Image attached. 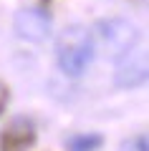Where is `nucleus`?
<instances>
[{
  "instance_id": "1",
  "label": "nucleus",
  "mask_w": 149,
  "mask_h": 151,
  "mask_svg": "<svg viewBox=\"0 0 149 151\" xmlns=\"http://www.w3.org/2000/svg\"><path fill=\"white\" fill-rule=\"evenodd\" d=\"M94 40L91 33L84 25H68L66 30H61L58 40H56V58L58 65L66 76L78 78L86 73L89 63L94 60Z\"/></svg>"
},
{
  "instance_id": "2",
  "label": "nucleus",
  "mask_w": 149,
  "mask_h": 151,
  "mask_svg": "<svg viewBox=\"0 0 149 151\" xmlns=\"http://www.w3.org/2000/svg\"><path fill=\"white\" fill-rule=\"evenodd\" d=\"M91 33V40H94V48H99L106 58L119 60L124 53L134 48V43L139 40V30L134 23L124 20V18H104L94 25Z\"/></svg>"
},
{
  "instance_id": "3",
  "label": "nucleus",
  "mask_w": 149,
  "mask_h": 151,
  "mask_svg": "<svg viewBox=\"0 0 149 151\" xmlns=\"http://www.w3.org/2000/svg\"><path fill=\"white\" fill-rule=\"evenodd\" d=\"M13 30L25 43H43L51 35V15L43 8H20L13 15Z\"/></svg>"
},
{
  "instance_id": "4",
  "label": "nucleus",
  "mask_w": 149,
  "mask_h": 151,
  "mask_svg": "<svg viewBox=\"0 0 149 151\" xmlns=\"http://www.w3.org/2000/svg\"><path fill=\"white\" fill-rule=\"evenodd\" d=\"M36 126L25 116H18L0 131V151H28L36 146Z\"/></svg>"
},
{
  "instance_id": "5",
  "label": "nucleus",
  "mask_w": 149,
  "mask_h": 151,
  "mask_svg": "<svg viewBox=\"0 0 149 151\" xmlns=\"http://www.w3.org/2000/svg\"><path fill=\"white\" fill-rule=\"evenodd\" d=\"M119 60L121 63L114 70V83L119 88H139L147 81V55L142 50H129Z\"/></svg>"
},
{
  "instance_id": "6",
  "label": "nucleus",
  "mask_w": 149,
  "mask_h": 151,
  "mask_svg": "<svg viewBox=\"0 0 149 151\" xmlns=\"http://www.w3.org/2000/svg\"><path fill=\"white\" fill-rule=\"evenodd\" d=\"M68 151H99L104 146V136L101 134H76L66 141Z\"/></svg>"
},
{
  "instance_id": "7",
  "label": "nucleus",
  "mask_w": 149,
  "mask_h": 151,
  "mask_svg": "<svg viewBox=\"0 0 149 151\" xmlns=\"http://www.w3.org/2000/svg\"><path fill=\"white\" fill-rule=\"evenodd\" d=\"M121 151H149L147 136H134V139H126V141L121 144Z\"/></svg>"
},
{
  "instance_id": "8",
  "label": "nucleus",
  "mask_w": 149,
  "mask_h": 151,
  "mask_svg": "<svg viewBox=\"0 0 149 151\" xmlns=\"http://www.w3.org/2000/svg\"><path fill=\"white\" fill-rule=\"evenodd\" d=\"M8 101H10V91H8V86L3 81H0V116H3V111H5Z\"/></svg>"
},
{
  "instance_id": "9",
  "label": "nucleus",
  "mask_w": 149,
  "mask_h": 151,
  "mask_svg": "<svg viewBox=\"0 0 149 151\" xmlns=\"http://www.w3.org/2000/svg\"><path fill=\"white\" fill-rule=\"evenodd\" d=\"M48 3H53V0H41V5H48Z\"/></svg>"
}]
</instances>
